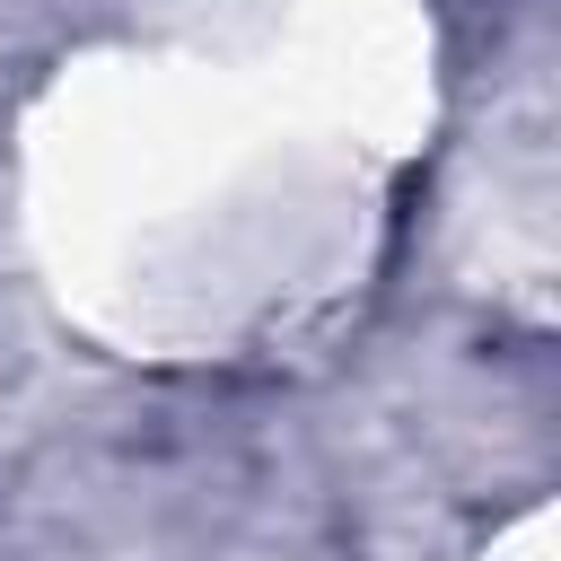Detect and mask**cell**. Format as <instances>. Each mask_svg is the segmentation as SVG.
Masks as SVG:
<instances>
[]
</instances>
